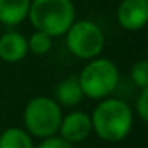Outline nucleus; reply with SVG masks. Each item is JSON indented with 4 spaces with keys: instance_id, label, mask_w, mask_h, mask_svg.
Segmentation results:
<instances>
[{
    "instance_id": "obj_1",
    "label": "nucleus",
    "mask_w": 148,
    "mask_h": 148,
    "mask_svg": "<svg viewBox=\"0 0 148 148\" xmlns=\"http://www.w3.org/2000/svg\"><path fill=\"white\" fill-rule=\"evenodd\" d=\"M134 113L132 108L121 99L105 97L92 110L91 124L92 132L105 142H121L132 131Z\"/></svg>"
},
{
    "instance_id": "obj_2",
    "label": "nucleus",
    "mask_w": 148,
    "mask_h": 148,
    "mask_svg": "<svg viewBox=\"0 0 148 148\" xmlns=\"http://www.w3.org/2000/svg\"><path fill=\"white\" fill-rule=\"evenodd\" d=\"M27 18L35 30L54 38L64 35L75 23V7L72 0H32Z\"/></svg>"
},
{
    "instance_id": "obj_3",
    "label": "nucleus",
    "mask_w": 148,
    "mask_h": 148,
    "mask_svg": "<svg viewBox=\"0 0 148 148\" xmlns=\"http://www.w3.org/2000/svg\"><path fill=\"white\" fill-rule=\"evenodd\" d=\"M83 96L102 100L116 89L119 83V70L110 59L94 58L83 67L78 75Z\"/></svg>"
},
{
    "instance_id": "obj_4",
    "label": "nucleus",
    "mask_w": 148,
    "mask_h": 148,
    "mask_svg": "<svg viewBox=\"0 0 148 148\" xmlns=\"http://www.w3.org/2000/svg\"><path fill=\"white\" fill-rule=\"evenodd\" d=\"M61 121V105L51 97H34L24 108L26 131L37 138H48L56 135L59 132Z\"/></svg>"
},
{
    "instance_id": "obj_5",
    "label": "nucleus",
    "mask_w": 148,
    "mask_h": 148,
    "mask_svg": "<svg viewBox=\"0 0 148 148\" xmlns=\"http://www.w3.org/2000/svg\"><path fill=\"white\" fill-rule=\"evenodd\" d=\"M64 35L69 51L78 59L91 61L94 58H99L105 45L102 29L96 23L88 19L75 21Z\"/></svg>"
},
{
    "instance_id": "obj_6",
    "label": "nucleus",
    "mask_w": 148,
    "mask_h": 148,
    "mask_svg": "<svg viewBox=\"0 0 148 148\" xmlns=\"http://www.w3.org/2000/svg\"><path fill=\"white\" fill-rule=\"evenodd\" d=\"M116 19L124 30H142L148 21V0H121L116 10Z\"/></svg>"
},
{
    "instance_id": "obj_7",
    "label": "nucleus",
    "mask_w": 148,
    "mask_h": 148,
    "mask_svg": "<svg viewBox=\"0 0 148 148\" xmlns=\"http://www.w3.org/2000/svg\"><path fill=\"white\" fill-rule=\"evenodd\" d=\"M92 132L91 116L84 112H70L65 116H62L59 134L61 138H64L69 143H80L86 140Z\"/></svg>"
},
{
    "instance_id": "obj_8",
    "label": "nucleus",
    "mask_w": 148,
    "mask_h": 148,
    "mask_svg": "<svg viewBox=\"0 0 148 148\" xmlns=\"http://www.w3.org/2000/svg\"><path fill=\"white\" fill-rule=\"evenodd\" d=\"M27 38L23 34L10 30L0 37V59L3 62H19L27 56Z\"/></svg>"
},
{
    "instance_id": "obj_9",
    "label": "nucleus",
    "mask_w": 148,
    "mask_h": 148,
    "mask_svg": "<svg viewBox=\"0 0 148 148\" xmlns=\"http://www.w3.org/2000/svg\"><path fill=\"white\" fill-rule=\"evenodd\" d=\"M32 0H0V23L3 26H18L27 19Z\"/></svg>"
},
{
    "instance_id": "obj_10",
    "label": "nucleus",
    "mask_w": 148,
    "mask_h": 148,
    "mask_svg": "<svg viewBox=\"0 0 148 148\" xmlns=\"http://www.w3.org/2000/svg\"><path fill=\"white\" fill-rule=\"evenodd\" d=\"M56 102L62 107H75L83 99V91H81L78 77H67L56 86L54 89Z\"/></svg>"
},
{
    "instance_id": "obj_11",
    "label": "nucleus",
    "mask_w": 148,
    "mask_h": 148,
    "mask_svg": "<svg viewBox=\"0 0 148 148\" xmlns=\"http://www.w3.org/2000/svg\"><path fill=\"white\" fill-rule=\"evenodd\" d=\"M0 148H35L32 135L21 127H8L0 134Z\"/></svg>"
},
{
    "instance_id": "obj_12",
    "label": "nucleus",
    "mask_w": 148,
    "mask_h": 148,
    "mask_svg": "<svg viewBox=\"0 0 148 148\" xmlns=\"http://www.w3.org/2000/svg\"><path fill=\"white\" fill-rule=\"evenodd\" d=\"M51 46H53V38L48 34L42 32V30H35L27 38V48H29V51L37 56L46 54L51 49Z\"/></svg>"
},
{
    "instance_id": "obj_13",
    "label": "nucleus",
    "mask_w": 148,
    "mask_h": 148,
    "mask_svg": "<svg viewBox=\"0 0 148 148\" xmlns=\"http://www.w3.org/2000/svg\"><path fill=\"white\" fill-rule=\"evenodd\" d=\"M131 80L138 89H147L148 88V62L145 59L137 61L131 67Z\"/></svg>"
},
{
    "instance_id": "obj_14",
    "label": "nucleus",
    "mask_w": 148,
    "mask_h": 148,
    "mask_svg": "<svg viewBox=\"0 0 148 148\" xmlns=\"http://www.w3.org/2000/svg\"><path fill=\"white\" fill-rule=\"evenodd\" d=\"M135 113L142 123L148 121V88L140 89V94H138L137 102H135Z\"/></svg>"
},
{
    "instance_id": "obj_15",
    "label": "nucleus",
    "mask_w": 148,
    "mask_h": 148,
    "mask_svg": "<svg viewBox=\"0 0 148 148\" xmlns=\"http://www.w3.org/2000/svg\"><path fill=\"white\" fill-rule=\"evenodd\" d=\"M35 148H73V147H72V143L65 142L64 138L53 135V137L43 138V142L38 145V147H35Z\"/></svg>"
}]
</instances>
